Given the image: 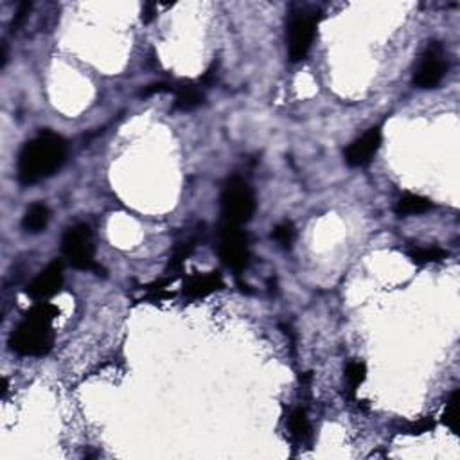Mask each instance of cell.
Instances as JSON below:
<instances>
[{
    "instance_id": "obj_9",
    "label": "cell",
    "mask_w": 460,
    "mask_h": 460,
    "mask_svg": "<svg viewBox=\"0 0 460 460\" xmlns=\"http://www.w3.org/2000/svg\"><path fill=\"white\" fill-rule=\"evenodd\" d=\"M379 146H382V130L379 128H371L362 137H358V139L349 144L344 153L345 162L351 168H363V165H367L374 158Z\"/></svg>"
},
{
    "instance_id": "obj_11",
    "label": "cell",
    "mask_w": 460,
    "mask_h": 460,
    "mask_svg": "<svg viewBox=\"0 0 460 460\" xmlns=\"http://www.w3.org/2000/svg\"><path fill=\"white\" fill-rule=\"evenodd\" d=\"M51 210L45 203H33L29 209L26 210L22 218V228L29 234H40L44 232L47 223H49Z\"/></svg>"
},
{
    "instance_id": "obj_4",
    "label": "cell",
    "mask_w": 460,
    "mask_h": 460,
    "mask_svg": "<svg viewBox=\"0 0 460 460\" xmlns=\"http://www.w3.org/2000/svg\"><path fill=\"white\" fill-rule=\"evenodd\" d=\"M61 252L74 268L96 270V272L101 270L94 259V234L86 223H76L65 230L63 237H61Z\"/></svg>"
},
{
    "instance_id": "obj_21",
    "label": "cell",
    "mask_w": 460,
    "mask_h": 460,
    "mask_svg": "<svg viewBox=\"0 0 460 460\" xmlns=\"http://www.w3.org/2000/svg\"><path fill=\"white\" fill-rule=\"evenodd\" d=\"M434 426H435L434 421H431L430 417H424V419L417 421V423H412L410 428H408V431L414 435H417V434H424V431L434 430Z\"/></svg>"
},
{
    "instance_id": "obj_10",
    "label": "cell",
    "mask_w": 460,
    "mask_h": 460,
    "mask_svg": "<svg viewBox=\"0 0 460 460\" xmlns=\"http://www.w3.org/2000/svg\"><path fill=\"white\" fill-rule=\"evenodd\" d=\"M221 288H223V279L218 272L193 273L183 282V295L189 299H203Z\"/></svg>"
},
{
    "instance_id": "obj_14",
    "label": "cell",
    "mask_w": 460,
    "mask_h": 460,
    "mask_svg": "<svg viewBox=\"0 0 460 460\" xmlns=\"http://www.w3.org/2000/svg\"><path fill=\"white\" fill-rule=\"evenodd\" d=\"M434 207L428 198L419 195H404L396 205L397 216H414V214H424Z\"/></svg>"
},
{
    "instance_id": "obj_20",
    "label": "cell",
    "mask_w": 460,
    "mask_h": 460,
    "mask_svg": "<svg viewBox=\"0 0 460 460\" xmlns=\"http://www.w3.org/2000/svg\"><path fill=\"white\" fill-rule=\"evenodd\" d=\"M31 2H22V4H19V9H16L15 16H13V22H11V29L16 31L20 26H22L24 22H26V19L29 16L31 13Z\"/></svg>"
},
{
    "instance_id": "obj_22",
    "label": "cell",
    "mask_w": 460,
    "mask_h": 460,
    "mask_svg": "<svg viewBox=\"0 0 460 460\" xmlns=\"http://www.w3.org/2000/svg\"><path fill=\"white\" fill-rule=\"evenodd\" d=\"M165 90H169L165 83H153V85L146 86V88L143 90V96H144V98H148V96L160 94V92H165Z\"/></svg>"
},
{
    "instance_id": "obj_5",
    "label": "cell",
    "mask_w": 460,
    "mask_h": 460,
    "mask_svg": "<svg viewBox=\"0 0 460 460\" xmlns=\"http://www.w3.org/2000/svg\"><path fill=\"white\" fill-rule=\"evenodd\" d=\"M218 252L225 266L234 270L236 273L243 272L250 259V247H248V236L240 227L225 225L220 232V245Z\"/></svg>"
},
{
    "instance_id": "obj_19",
    "label": "cell",
    "mask_w": 460,
    "mask_h": 460,
    "mask_svg": "<svg viewBox=\"0 0 460 460\" xmlns=\"http://www.w3.org/2000/svg\"><path fill=\"white\" fill-rule=\"evenodd\" d=\"M195 247H196L195 237H193V240H188V241H182V243L176 245L175 250H173L171 261H169V268H180V266H182V262L185 261L189 255H191L193 250H195Z\"/></svg>"
},
{
    "instance_id": "obj_6",
    "label": "cell",
    "mask_w": 460,
    "mask_h": 460,
    "mask_svg": "<svg viewBox=\"0 0 460 460\" xmlns=\"http://www.w3.org/2000/svg\"><path fill=\"white\" fill-rule=\"evenodd\" d=\"M446 71H448V58H446L444 47L437 41H431L421 54L412 83L424 90L435 88L446 76Z\"/></svg>"
},
{
    "instance_id": "obj_17",
    "label": "cell",
    "mask_w": 460,
    "mask_h": 460,
    "mask_svg": "<svg viewBox=\"0 0 460 460\" xmlns=\"http://www.w3.org/2000/svg\"><path fill=\"white\" fill-rule=\"evenodd\" d=\"M459 397L460 392L455 390V392L451 394V397H449L448 404H446L444 414H442V421H444V424L453 434H459Z\"/></svg>"
},
{
    "instance_id": "obj_13",
    "label": "cell",
    "mask_w": 460,
    "mask_h": 460,
    "mask_svg": "<svg viewBox=\"0 0 460 460\" xmlns=\"http://www.w3.org/2000/svg\"><path fill=\"white\" fill-rule=\"evenodd\" d=\"M288 428L290 434H292V439L295 442L304 444L306 441H310L311 426L310 419H307L306 416V410H302V408H293V410L290 412Z\"/></svg>"
},
{
    "instance_id": "obj_1",
    "label": "cell",
    "mask_w": 460,
    "mask_h": 460,
    "mask_svg": "<svg viewBox=\"0 0 460 460\" xmlns=\"http://www.w3.org/2000/svg\"><path fill=\"white\" fill-rule=\"evenodd\" d=\"M68 146L61 135L41 131L34 139L24 144L19 155L16 175L22 185H33L53 176L63 165Z\"/></svg>"
},
{
    "instance_id": "obj_3",
    "label": "cell",
    "mask_w": 460,
    "mask_h": 460,
    "mask_svg": "<svg viewBox=\"0 0 460 460\" xmlns=\"http://www.w3.org/2000/svg\"><path fill=\"white\" fill-rule=\"evenodd\" d=\"M255 213V196L247 182L240 176L228 180L221 193V216L225 225L248 223Z\"/></svg>"
},
{
    "instance_id": "obj_7",
    "label": "cell",
    "mask_w": 460,
    "mask_h": 460,
    "mask_svg": "<svg viewBox=\"0 0 460 460\" xmlns=\"http://www.w3.org/2000/svg\"><path fill=\"white\" fill-rule=\"evenodd\" d=\"M318 19L310 13H297L290 19L286 40H288V54L292 61H300L307 56L315 34H317Z\"/></svg>"
},
{
    "instance_id": "obj_2",
    "label": "cell",
    "mask_w": 460,
    "mask_h": 460,
    "mask_svg": "<svg viewBox=\"0 0 460 460\" xmlns=\"http://www.w3.org/2000/svg\"><path fill=\"white\" fill-rule=\"evenodd\" d=\"M58 313V307L49 302H38L31 307L9 337V347L22 356L47 354L53 349V320Z\"/></svg>"
},
{
    "instance_id": "obj_15",
    "label": "cell",
    "mask_w": 460,
    "mask_h": 460,
    "mask_svg": "<svg viewBox=\"0 0 460 460\" xmlns=\"http://www.w3.org/2000/svg\"><path fill=\"white\" fill-rule=\"evenodd\" d=\"M408 255L414 262H419V265H426V262H439L442 259L448 257V252L442 250L439 247H428V248H410L408 250Z\"/></svg>"
},
{
    "instance_id": "obj_8",
    "label": "cell",
    "mask_w": 460,
    "mask_h": 460,
    "mask_svg": "<svg viewBox=\"0 0 460 460\" xmlns=\"http://www.w3.org/2000/svg\"><path fill=\"white\" fill-rule=\"evenodd\" d=\"M61 285H63V261L54 259L27 286V295L38 302H45L60 292Z\"/></svg>"
},
{
    "instance_id": "obj_23",
    "label": "cell",
    "mask_w": 460,
    "mask_h": 460,
    "mask_svg": "<svg viewBox=\"0 0 460 460\" xmlns=\"http://www.w3.org/2000/svg\"><path fill=\"white\" fill-rule=\"evenodd\" d=\"M155 15H157V11H155V4H146L143 9V20L144 22H151V20L155 19Z\"/></svg>"
},
{
    "instance_id": "obj_12",
    "label": "cell",
    "mask_w": 460,
    "mask_h": 460,
    "mask_svg": "<svg viewBox=\"0 0 460 460\" xmlns=\"http://www.w3.org/2000/svg\"><path fill=\"white\" fill-rule=\"evenodd\" d=\"M203 103V92L196 85H182L176 88V99H175V110H182V112H189V110L198 108Z\"/></svg>"
},
{
    "instance_id": "obj_16",
    "label": "cell",
    "mask_w": 460,
    "mask_h": 460,
    "mask_svg": "<svg viewBox=\"0 0 460 460\" xmlns=\"http://www.w3.org/2000/svg\"><path fill=\"white\" fill-rule=\"evenodd\" d=\"M367 378V367L363 362H358V359H351L345 367V379H347V385L351 394H354L358 390V387L365 382Z\"/></svg>"
},
{
    "instance_id": "obj_18",
    "label": "cell",
    "mask_w": 460,
    "mask_h": 460,
    "mask_svg": "<svg viewBox=\"0 0 460 460\" xmlns=\"http://www.w3.org/2000/svg\"><path fill=\"white\" fill-rule=\"evenodd\" d=\"M295 225H293L292 221H282V223H279L277 227L273 228L272 237L277 241L282 248H290L293 245V241H295Z\"/></svg>"
}]
</instances>
